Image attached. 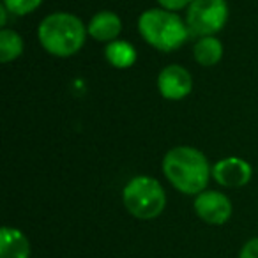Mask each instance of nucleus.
<instances>
[{"label":"nucleus","mask_w":258,"mask_h":258,"mask_svg":"<svg viewBox=\"0 0 258 258\" xmlns=\"http://www.w3.org/2000/svg\"><path fill=\"white\" fill-rule=\"evenodd\" d=\"M23 53V41L20 34L11 29H2L0 32V60L11 62Z\"/></svg>","instance_id":"ddd939ff"},{"label":"nucleus","mask_w":258,"mask_h":258,"mask_svg":"<svg viewBox=\"0 0 258 258\" xmlns=\"http://www.w3.org/2000/svg\"><path fill=\"white\" fill-rule=\"evenodd\" d=\"M193 205L198 218L209 225H225L232 216V202L219 191H202Z\"/></svg>","instance_id":"423d86ee"},{"label":"nucleus","mask_w":258,"mask_h":258,"mask_svg":"<svg viewBox=\"0 0 258 258\" xmlns=\"http://www.w3.org/2000/svg\"><path fill=\"white\" fill-rule=\"evenodd\" d=\"M158 87L163 97L170 101L184 99L193 89V80L191 75L182 66H166L158 76Z\"/></svg>","instance_id":"0eeeda50"},{"label":"nucleus","mask_w":258,"mask_h":258,"mask_svg":"<svg viewBox=\"0 0 258 258\" xmlns=\"http://www.w3.org/2000/svg\"><path fill=\"white\" fill-rule=\"evenodd\" d=\"M253 168L240 158H225L212 166V177L225 187H242L251 180Z\"/></svg>","instance_id":"6e6552de"},{"label":"nucleus","mask_w":258,"mask_h":258,"mask_svg":"<svg viewBox=\"0 0 258 258\" xmlns=\"http://www.w3.org/2000/svg\"><path fill=\"white\" fill-rule=\"evenodd\" d=\"M41 4H43V0H4L6 9L18 16L29 15V13L36 11Z\"/></svg>","instance_id":"4468645a"},{"label":"nucleus","mask_w":258,"mask_h":258,"mask_svg":"<svg viewBox=\"0 0 258 258\" xmlns=\"http://www.w3.org/2000/svg\"><path fill=\"white\" fill-rule=\"evenodd\" d=\"M124 207L138 219H154L165 211L166 193L159 180L147 175H138L125 184L122 191Z\"/></svg>","instance_id":"20e7f679"},{"label":"nucleus","mask_w":258,"mask_h":258,"mask_svg":"<svg viewBox=\"0 0 258 258\" xmlns=\"http://www.w3.org/2000/svg\"><path fill=\"white\" fill-rule=\"evenodd\" d=\"M0 258H30V242L22 230L13 226L0 230Z\"/></svg>","instance_id":"1a4fd4ad"},{"label":"nucleus","mask_w":258,"mask_h":258,"mask_svg":"<svg viewBox=\"0 0 258 258\" xmlns=\"http://www.w3.org/2000/svg\"><path fill=\"white\" fill-rule=\"evenodd\" d=\"M193 53H195V60L198 62L200 66H214L221 60L223 57V44L216 39L214 36H209V37H202L193 48Z\"/></svg>","instance_id":"9b49d317"},{"label":"nucleus","mask_w":258,"mask_h":258,"mask_svg":"<svg viewBox=\"0 0 258 258\" xmlns=\"http://www.w3.org/2000/svg\"><path fill=\"white\" fill-rule=\"evenodd\" d=\"M239 258H258V237L249 239L244 244L239 253Z\"/></svg>","instance_id":"2eb2a0df"},{"label":"nucleus","mask_w":258,"mask_h":258,"mask_svg":"<svg viewBox=\"0 0 258 258\" xmlns=\"http://www.w3.org/2000/svg\"><path fill=\"white\" fill-rule=\"evenodd\" d=\"M138 30L151 46L161 51H173L184 44L187 29L184 22L168 9H149L138 20Z\"/></svg>","instance_id":"7ed1b4c3"},{"label":"nucleus","mask_w":258,"mask_h":258,"mask_svg":"<svg viewBox=\"0 0 258 258\" xmlns=\"http://www.w3.org/2000/svg\"><path fill=\"white\" fill-rule=\"evenodd\" d=\"M106 58L111 66L118 69L131 68L137 60V50L125 41H111L106 46Z\"/></svg>","instance_id":"f8f14e48"},{"label":"nucleus","mask_w":258,"mask_h":258,"mask_svg":"<svg viewBox=\"0 0 258 258\" xmlns=\"http://www.w3.org/2000/svg\"><path fill=\"white\" fill-rule=\"evenodd\" d=\"M163 172L177 191L184 195H200L211 179V166L200 151L193 147H175L166 152Z\"/></svg>","instance_id":"f257e3e1"},{"label":"nucleus","mask_w":258,"mask_h":258,"mask_svg":"<svg viewBox=\"0 0 258 258\" xmlns=\"http://www.w3.org/2000/svg\"><path fill=\"white\" fill-rule=\"evenodd\" d=\"M122 30V22L115 13L111 11H101L90 20L87 32L101 43H111L118 37Z\"/></svg>","instance_id":"9d476101"},{"label":"nucleus","mask_w":258,"mask_h":258,"mask_svg":"<svg viewBox=\"0 0 258 258\" xmlns=\"http://www.w3.org/2000/svg\"><path fill=\"white\" fill-rule=\"evenodd\" d=\"M228 8L225 0H193L187 8V27L202 37L214 36L225 27Z\"/></svg>","instance_id":"39448f33"},{"label":"nucleus","mask_w":258,"mask_h":258,"mask_svg":"<svg viewBox=\"0 0 258 258\" xmlns=\"http://www.w3.org/2000/svg\"><path fill=\"white\" fill-rule=\"evenodd\" d=\"M158 2L168 11H179V9H184L186 6H189L193 0H158Z\"/></svg>","instance_id":"dca6fc26"},{"label":"nucleus","mask_w":258,"mask_h":258,"mask_svg":"<svg viewBox=\"0 0 258 258\" xmlns=\"http://www.w3.org/2000/svg\"><path fill=\"white\" fill-rule=\"evenodd\" d=\"M39 43L55 57H71L82 50L87 30L82 20L69 13H53L37 29Z\"/></svg>","instance_id":"f03ea898"}]
</instances>
